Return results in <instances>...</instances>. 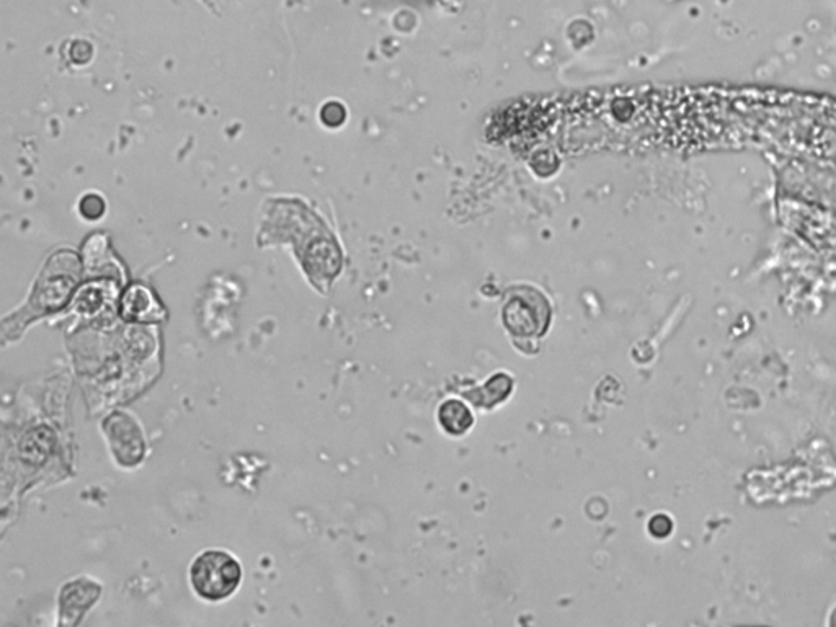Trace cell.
Segmentation results:
<instances>
[{
	"label": "cell",
	"instance_id": "cell-1",
	"mask_svg": "<svg viewBox=\"0 0 836 627\" xmlns=\"http://www.w3.org/2000/svg\"><path fill=\"white\" fill-rule=\"evenodd\" d=\"M241 562L224 549H208L190 565V583L196 595L206 601L226 600L241 587Z\"/></svg>",
	"mask_w": 836,
	"mask_h": 627
},
{
	"label": "cell",
	"instance_id": "cell-2",
	"mask_svg": "<svg viewBox=\"0 0 836 627\" xmlns=\"http://www.w3.org/2000/svg\"><path fill=\"white\" fill-rule=\"evenodd\" d=\"M79 278L81 265L72 252H61L51 258L30 299V309L40 316L58 311L71 298Z\"/></svg>",
	"mask_w": 836,
	"mask_h": 627
},
{
	"label": "cell",
	"instance_id": "cell-3",
	"mask_svg": "<svg viewBox=\"0 0 836 627\" xmlns=\"http://www.w3.org/2000/svg\"><path fill=\"white\" fill-rule=\"evenodd\" d=\"M551 314L546 296L528 286L510 290L502 307L503 324L518 338L543 337L551 324Z\"/></svg>",
	"mask_w": 836,
	"mask_h": 627
},
{
	"label": "cell",
	"instance_id": "cell-4",
	"mask_svg": "<svg viewBox=\"0 0 836 627\" xmlns=\"http://www.w3.org/2000/svg\"><path fill=\"white\" fill-rule=\"evenodd\" d=\"M116 458L126 466H133L143 458L144 440L138 425L125 414H115L103 423Z\"/></svg>",
	"mask_w": 836,
	"mask_h": 627
},
{
	"label": "cell",
	"instance_id": "cell-5",
	"mask_svg": "<svg viewBox=\"0 0 836 627\" xmlns=\"http://www.w3.org/2000/svg\"><path fill=\"white\" fill-rule=\"evenodd\" d=\"M100 595V587L87 579L74 580L61 593V624H76Z\"/></svg>",
	"mask_w": 836,
	"mask_h": 627
},
{
	"label": "cell",
	"instance_id": "cell-6",
	"mask_svg": "<svg viewBox=\"0 0 836 627\" xmlns=\"http://www.w3.org/2000/svg\"><path fill=\"white\" fill-rule=\"evenodd\" d=\"M121 316L126 321L156 322L164 317L154 294L144 286L134 285L126 291L120 303Z\"/></svg>",
	"mask_w": 836,
	"mask_h": 627
},
{
	"label": "cell",
	"instance_id": "cell-7",
	"mask_svg": "<svg viewBox=\"0 0 836 627\" xmlns=\"http://www.w3.org/2000/svg\"><path fill=\"white\" fill-rule=\"evenodd\" d=\"M54 448V433L51 428H33L20 443V456L23 461L33 466L45 463Z\"/></svg>",
	"mask_w": 836,
	"mask_h": 627
},
{
	"label": "cell",
	"instance_id": "cell-8",
	"mask_svg": "<svg viewBox=\"0 0 836 627\" xmlns=\"http://www.w3.org/2000/svg\"><path fill=\"white\" fill-rule=\"evenodd\" d=\"M441 427L451 435H463L472 425V415L466 405L459 401H448L438 412Z\"/></svg>",
	"mask_w": 836,
	"mask_h": 627
},
{
	"label": "cell",
	"instance_id": "cell-9",
	"mask_svg": "<svg viewBox=\"0 0 836 627\" xmlns=\"http://www.w3.org/2000/svg\"><path fill=\"white\" fill-rule=\"evenodd\" d=\"M103 288H105L103 285H89L79 291L76 298L77 311L84 316H94L100 309H103L108 298V291Z\"/></svg>",
	"mask_w": 836,
	"mask_h": 627
},
{
	"label": "cell",
	"instance_id": "cell-10",
	"mask_svg": "<svg viewBox=\"0 0 836 627\" xmlns=\"http://www.w3.org/2000/svg\"><path fill=\"white\" fill-rule=\"evenodd\" d=\"M79 208H81V213L84 218H102L103 213H105V201L98 195H87L84 196V200L81 201Z\"/></svg>",
	"mask_w": 836,
	"mask_h": 627
},
{
	"label": "cell",
	"instance_id": "cell-11",
	"mask_svg": "<svg viewBox=\"0 0 836 627\" xmlns=\"http://www.w3.org/2000/svg\"><path fill=\"white\" fill-rule=\"evenodd\" d=\"M650 533L654 534L655 538H667L668 534L672 533L673 523L668 516L657 515L650 520Z\"/></svg>",
	"mask_w": 836,
	"mask_h": 627
},
{
	"label": "cell",
	"instance_id": "cell-12",
	"mask_svg": "<svg viewBox=\"0 0 836 627\" xmlns=\"http://www.w3.org/2000/svg\"><path fill=\"white\" fill-rule=\"evenodd\" d=\"M343 118H345V112H343V108L340 107L338 103H329V105H325L324 110H322V120H324L325 125H340Z\"/></svg>",
	"mask_w": 836,
	"mask_h": 627
},
{
	"label": "cell",
	"instance_id": "cell-13",
	"mask_svg": "<svg viewBox=\"0 0 836 627\" xmlns=\"http://www.w3.org/2000/svg\"><path fill=\"white\" fill-rule=\"evenodd\" d=\"M92 46L87 43V41H76L74 45H72L71 49V58L74 63L77 64H85L92 58Z\"/></svg>",
	"mask_w": 836,
	"mask_h": 627
}]
</instances>
